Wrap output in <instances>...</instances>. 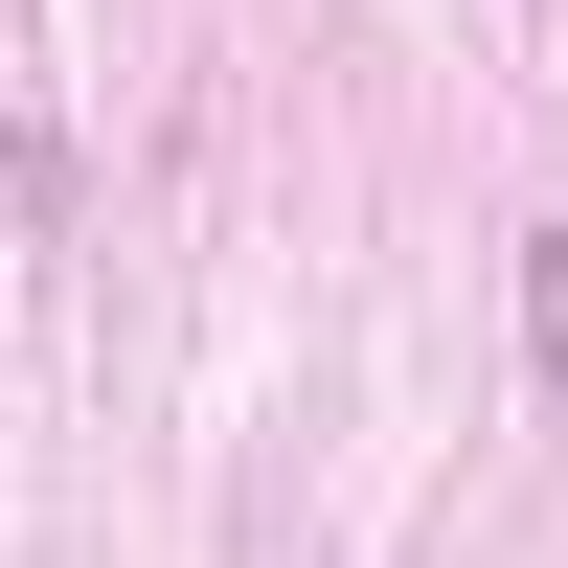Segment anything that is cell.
Masks as SVG:
<instances>
[{"label": "cell", "instance_id": "obj_1", "mask_svg": "<svg viewBox=\"0 0 568 568\" xmlns=\"http://www.w3.org/2000/svg\"><path fill=\"white\" fill-rule=\"evenodd\" d=\"M524 387L568 409V227H546V251H524Z\"/></svg>", "mask_w": 568, "mask_h": 568}]
</instances>
